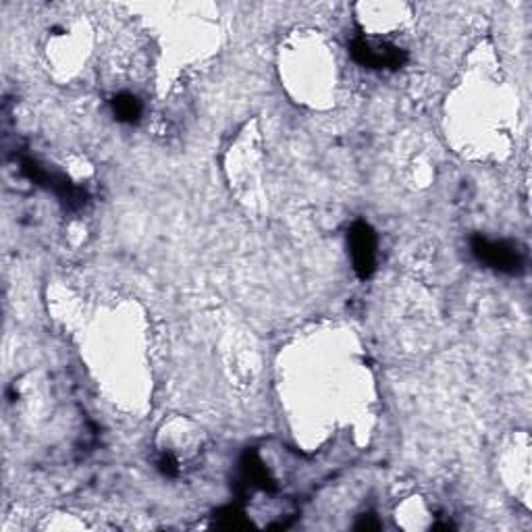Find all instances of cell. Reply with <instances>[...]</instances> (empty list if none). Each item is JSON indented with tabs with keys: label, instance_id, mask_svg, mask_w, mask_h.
<instances>
[{
	"label": "cell",
	"instance_id": "obj_1",
	"mask_svg": "<svg viewBox=\"0 0 532 532\" xmlns=\"http://www.w3.org/2000/svg\"><path fill=\"white\" fill-rule=\"evenodd\" d=\"M470 252L478 264L501 275H520L526 269V252L512 239H489L476 233L470 237Z\"/></svg>",
	"mask_w": 532,
	"mask_h": 532
},
{
	"label": "cell",
	"instance_id": "obj_2",
	"mask_svg": "<svg viewBox=\"0 0 532 532\" xmlns=\"http://www.w3.org/2000/svg\"><path fill=\"white\" fill-rule=\"evenodd\" d=\"M21 173L28 177L32 183L40 185V188H46L50 190L52 194H55L65 208L69 210H82L90 196L84 188H79V185H75L69 177H65L63 173H55V171H48L46 167H42L36 158L32 156H21Z\"/></svg>",
	"mask_w": 532,
	"mask_h": 532
},
{
	"label": "cell",
	"instance_id": "obj_3",
	"mask_svg": "<svg viewBox=\"0 0 532 532\" xmlns=\"http://www.w3.org/2000/svg\"><path fill=\"white\" fill-rule=\"evenodd\" d=\"M350 55L352 59L366 67V69H389L397 71L408 63V52L391 42H381V40H370L366 36H356L350 44Z\"/></svg>",
	"mask_w": 532,
	"mask_h": 532
},
{
	"label": "cell",
	"instance_id": "obj_4",
	"mask_svg": "<svg viewBox=\"0 0 532 532\" xmlns=\"http://www.w3.org/2000/svg\"><path fill=\"white\" fill-rule=\"evenodd\" d=\"M348 248L352 254L354 273L360 281L370 279L377 271V233L366 221H356L348 229Z\"/></svg>",
	"mask_w": 532,
	"mask_h": 532
},
{
	"label": "cell",
	"instance_id": "obj_5",
	"mask_svg": "<svg viewBox=\"0 0 532 532\" xmlns=\"http://www.w3.org/2000/svg\"><path fill=\"white\" fill-rule=\"evenodd\" d=\"M254 491H266L275 493L277 485L269 468L264 466L256 449H246L242 460H239V483H237V495L246 499Z\"/></svg>",
	"mask_w": 532,
	"mask_h": 532
},
{
	"label": "cell",
	"instance_id": "obj_6",
	"mask_svg": "<svg viewBox=\"0 0 532 532\" xmlns=\"http://www.w3.org/2000/svg\"><path fill=\"white\" fill-rule=\"evenodd\" d=\"M111 106H113V115L119 123H125V125H136L140 119H142V113H144V106H142V100L138 96H133L129 92H121L117 94L113 100H111Z\"/></svg>",
	"mask_w": 532,
	"mask_h": 532
},
{
	"label": "cell",
	"instance_id": "obj_7",
	"mask_svg": "<svg viewBox=\"0 0 532 532\" xmlns=\"http://www.w3.org/2000/svg\"><path fill=\"white\" fill-rule=\"evenodd\" d=\"M215 526L219 528H229V530H239V528H250L252 522L246 518L239 505H229L215 514Z\"/></svg>",
	"mask_w": 532,
	"mask_h": 532
},
{
	"label": "cell",
	"instance_id": "obj_8",
	"mask_svg": "<svg viewBox=\"0 0 532 532\" xmlns=\"http://www.w3.org/2000/svg\"><path fill=\"white\" fill-rule=\"evenodd\" d=\"M156 466H158V470H161L167 476H177L179 474V462H177V458L173 454H169V451H165V454L158 458Z\"/></svg>",
	"mask_w": 532,
	"mask_h": 532
},
{
	"label": "cell",
	"instance_id": "obj_9",
	"mask_svg": "<svg viewBox=\"0 0 532 532\" xmlns=\"http://www.w3.org/2000/svg\"><path fill=\"white\" fill-rule=\"evenodd\" d=\"M379 528H381V522L377 520V516H372V514H364L356 522V530H379Z\"/></svg>",
	"mask_w": 532,
	"mask_h": 532
}]
</instances>
